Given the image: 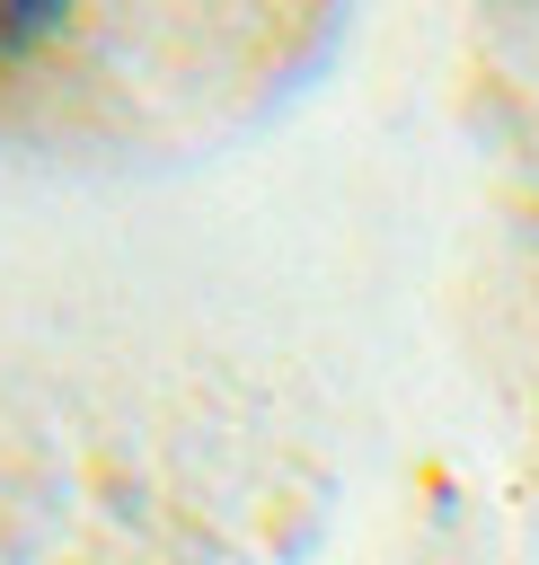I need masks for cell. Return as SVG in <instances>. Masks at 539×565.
I'll return each mask as SVG.
<instances>
[{
  "label": "cell",
  "mask_w": 539,
  "mask_h": 565,
  "mask_svg": "<svg viewBox=\"0 0 539 565\" xmlns=\"http://www.w3.org/2000/svg\"><path fill=\"white\" fill-rule=\"evenodd\" d=\"M53 35H71V9L62 0H0V62H27Z\"/></svg>",
  "instance_id": "obj_1"
}]
</instances>
